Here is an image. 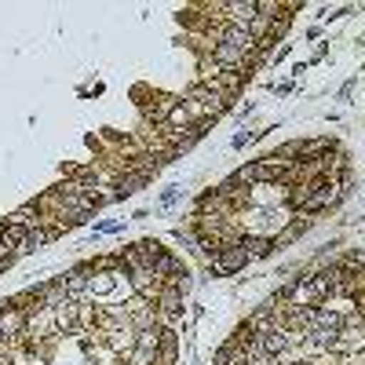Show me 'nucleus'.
<instances>
[{"label": "nucleus", "mask_w": 365, "mask_h": 365, "mask_svg": "<svg viewBox=\"0 0 365 365\" xmlns=\"http://www.w3.org/2000/svg\"><path fill=\"white\" fill-rule=\"evenodd\" d=\"M216 44H230V48H237L241 55H259V44L252 41V34L245 26H230V22H220L216 26Z\"/></svg>", "instance_id": "1"}, {"label": "nucleus", "mask_w": 365, "mask_h": 365, "mask_svg": "<svg viewBox=\"0 0 365 365\" xmlns=\"http://www.w3.org/2000/svg\"><path fill=\"white\" fill-rule=\"evenodd\" d=\"M245 263H249V252H245L241 241H234V245H220V252L212 256V270H216V274H234Z\"/></svg>", "instance_id": "2"}, {"label": "nucleus", "mask_w": 365, "mask_h": 365, "mask_svg": "<svg viewBox=\"0 0 365 365\" xmlns=\"http://www.w3.org/2000/svg\"><path fill=\"white\" fill-rule=\"evenodd\" d=\"M220 11L227 15L230 26H252V19L259 15V4H252V0H227V4H220Z\"/></svg>", "instance_id": "3"}, {"label": "nucleus", "mask_w": 365, "mask_h": 365, "mask_svg": "<svg viewBox=\"0 0 365 365\" xmlns=\"http://www.w3.org/2000/svg\"><path fill=\"white\" fill-rule=\"evenodd\" d=\"M212 63H216L220 70H227V73H237L241 66L249 63V55H241V51L230 48V44H212Z\"/></svg>", "instance_id": "4"}, {"label": "nucleus", "mask_w": 365, "mask_h": 365, "mask_svg": "<svg viewBox=\"0 0 365 365\" xmlns=\"http://www.w3.org/2000/svg\"><path fill=\"white\" fill-rule=\"evenodd\" d=\"M187 99H194V103H197L208 117H212V113H220V110L227 106V96H220V91H212V88H205V84L190 88V91H187Z\"/></svg>", "instance_id": "5"}, {"label": "nucleus", "mask_w": 365, "mask_h": 365, "mask_svg": "<svg viewBox=\"0 0 365 365\" xmlns=\"http://www.w3.org/2000/svg\"><path fill=\"white\" fill-rule=\"evenodd\" d=\"M125 318H128V325L132 329H150V322H154V311H150V303H146V296H135V299H128V307H125Z\"/></svg>", "instance_id": "6"}, {"label": "nucleus", "mask_w": 365, "mask_h": 365, "mask_svg": "<svg viewBox=\"0 0 365 365\" xmlns=\"http://www.w3.org/2000/svg\"><path fill=\"white\" fill-rule=\"evenodd\" d=\"M26 237H29V227H19V223H0V245H4L8 252L15 249H26Z\"/></svg>", "instance_id": "7"}, {"label": "nucleus", "mask_w": 365, "mask_h": 365, "mask_svg": "<svg viewBox=\"0 0 365 365\" xmlns=\"http://www.w3.org/2000/svg\"><path fill=\"white\" fill-rule=\"evenodd\" d=\"M212 365H249V354H245V347H241L237 340H230L220 354H216V361Z\"/></svg>", "instance_id": "8"}, {"label": "nucleus", "mask_w": 365, "mask_h": 365, "mask_svg": "<svg viewBox=\"0 0 365 365\" xmlns=\"http://www.w3.org/2000/svg\"><path fill=\"white\" fill-rule=\"evenodd\" d=\"M63 289H66V296L88 292V270H84V267H81V270H70L66 278H63Z\"/></svg>", "instance_id": "9"}, {"label": "nucleus", "mask_w": 365, "mask_h": 365, "mask_svg": "<svg viewBox=\"0 0 365 365\" xmlns=\"http://www.w3.org/2000/svg\"><path fill=\"white\" fill-rule=\"evenodd\" d=\"M51 314H55V325H58V329H73L81 311L73 307V303H58V307H51Z\"/></svg>", "instance_id": "10"}, {"label": "nucleus", "mask_w": 365, "mask_h": 365, "mask_svg": "<svg viewBox=\"0 0 365 365\" xmlns=\"http://www.w3.org/2000/svg\"><path fill=\"white\" fill-rule=\"evenodd\" d=\"M241 245H245V252H249V256H267V252L274 249V241L256 237V234H245V237H241Z\"/></svg>", "instance_id": "11"}, {"label": "nucleus", "mask_w": 365, "mask_h": 365, "mask_svg": "<svg viewBox=\"0 0 365 365\" xmlns=\"http://www.w3.org/2000/svg\"><path fill=\"white\" fill-rule=\"evenodd\" d=\"M110 347L113 351H132L135 347V332L132 329H113L110 332Z\"/></svg>", "instance_id": "12"}, {"label": "nucleus", "mask_w": 365, "mask_h": 365, "mask_svg": "<svg viewBox=\"0 0 365 365\" xmlns=\"http://www.w3.org/2000/svg\"><path fill=\"white\" fill-rule=\"evenodd\" d=\"M58 230H44V227H34L29 230V237H26V249L22 252H29V249H41V245H48V241L55 237Z\"/></svg>", "instance_id": "13"}, {"label": "nucleus", "mask_w": 365, "mask_h": 365, "mask_svg": "<svg viewBox=\"0 0 365 365\" xmlns=\"http://www.w3.org/2000/svg\"><path fill=\"white\" fill-rule=\"evenodd\" d=\"M146 182V172H139V175H128V179H120L117 182V197H128V194H135V187H143Z\"/></svg>", "instance_id": "14"}, {"label": "nucleus", "mask_w": 365, "mask_h": 365, "mask_svg": "<svg viewBox=\"0 0 365 365\" xmlns=\"http://www.w3.org/2000/svg\"><path fill=\"white\" fill-rule=\"evenodd\" d=\"M158 303H161V307H165V311H172V314H175V311L182 307V296H179V289H161V296H158Z\"/></svg>", "instance_id": "15"}, {"label": "nucleus", "mask_w": 365, "mask_h": 365, "mask_svg": "<svg viewBox=\"0 0 365 365\" xmlns=\"http://www.w3.org/2000/svg\"><path fill=\"white\" fill-rule=\"evenodd\" d=\"M175 197H179V190H175V187H172V190H168V194H165V197H161V205H172V201H175Z\"/></svg>", "instance_id": "16"}]
</instances>
